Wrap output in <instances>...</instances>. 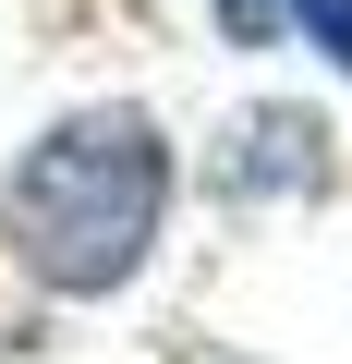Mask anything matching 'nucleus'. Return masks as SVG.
I'll use <instances>...</instances> for the list:
<instances>
[{"instance_id":"f257e3e1","label":"nucleus","mask_w":352,"mask_h":364,"mask_svg":"<svg viewBox=\"0 0 352 364\" xmlns=\"http://www.w3.org/2000/svg\"><path fill=\"white\" fill-rule=\"evenodd\" d=\"M170 195H183L170 122L146 97H85V109H61L13 158V182H0V243L61 304H110V291H134L158 267Z\"/></svg>"},{"instance_id":"f03ea898","label":"nucleus","mask_w":352,"mask_h":364,"mask_svg":"<svg viewBox=\"0 0 352 364\" xmlns=\"http://www.w3.org/2000/svg\"><path fill=\"white\" fill-rule=\"evenodd\" d=\"M243 195H255V182H267V195H316V182H328V122L316 109H267V122H243Z\"/></svg>"},{"instance_id":"7ed1b4c3","label":"nucleus","mask_w":352,"mask_h":364,"mask_svg":"<svg viewBox=\"0 0 352 364\" xmlns=\"http://www.w3.org/2000/svg\"><path fill=\"white\" fill-rule=\"evenodd\" d=\"M279 25H292V37H304V49L352 85V0H279Z\"/></svg>"},{"instance_id":"20e7f679","label":"nucleus","mask_w":352,"mask_h":364,"mask_svg":"<svg viewBox=\"0 0 352 364\" xmlns=\"http://www.w3.org/2000/svg\"><path fill=\"white\" fill-rule=\"evenodd\" d=\"M207 25H219L231 49H267V37H292V25H279V0H207Z\"/></svg>"},{"instance_id":"39448f33","label":"nucleus","mask_w":352,"mask_h":364,"mask_svg":"<svg viewBox=\"0 0 352 364\" xmlns=\"http://www.w3.org/2000/svg\"><path fill=\"white\" fill-rule=\"evenodd\" d=\"M195 364H243V352H195Z\"/></svg>"}]
</instances>
